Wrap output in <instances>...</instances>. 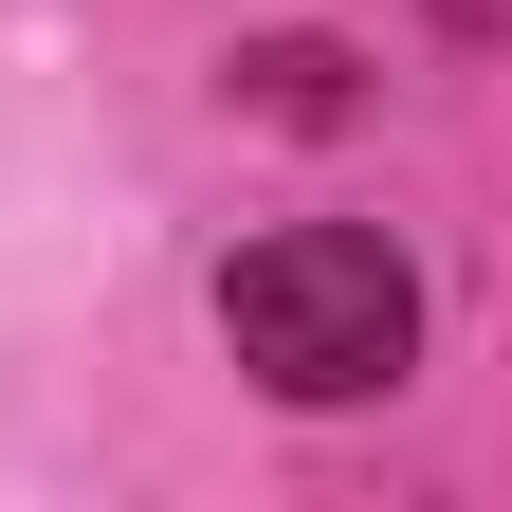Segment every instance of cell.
<instances>
[{
    "mask_svg": "<svg viewBox=\"0 0 512 512\" xmlns=\"http://www.w3.org/2000/svg\"><path fill=\"white\" fill-rule=\"evenodd\" d=\"M220 330H238V366L275 384V403H366V384L421 366V275H403V238H366V220H275L220 275Z\"/></svg>",
    "mask_w": 512,
    "mask_h": 512,
    "instance_id": "6da1fadb",
    "label": "cell"
},
{
    "mask_svg": "<svg viewBox=\"0 0 512 512\" xmlns=\"http://www.w3.org/2000/svg\"><path fill=\"white\" fill-rule=\"evenodd\" d=\"M256 74H275L293 128H330V110H348V55H311V37H293V55H256Z\"/></svg>",
    "mask_w": 512,
    "mask_h": 512,
    "instance_id": "7a4b0ae2",
    "label": "cell"
}]
</instances>
